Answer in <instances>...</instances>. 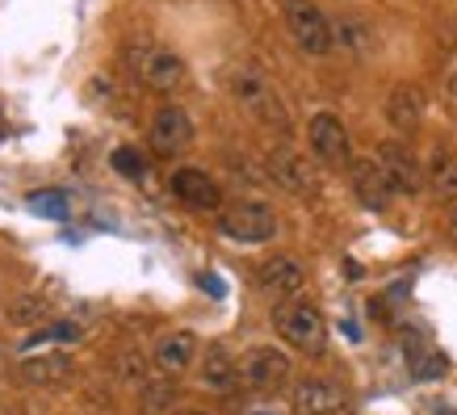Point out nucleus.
<instances>
[{
  "mask_svg": "<svg viewBox=\"0 0 457 415\" xmlns=\"http://www.w3.org/2000/svg\"><path fill=\"white\" fill-rule=\"evenodd\" d=\"M122 63L130 71V80L152 88V93H172V88L189 80L185 59L172 46H160V42H130L122 51Z\"/></svg>",
  "mask_w": 457,
  "mask_h": 415,
  "instance_id": "nucleus-1",
  "label": "nucleus"
},
{
  "mask_svg": "<svg viewBox=\"0 0 457 415\" xmlns=\"http://www.w3.org/2000/svg\"><path fill=\"white\" fill-rule=\"evenodd\" d=\"M231 97H236L261 126L281 130V135L290 130V110H286V101H281V93L273 88V80L261 76L256 68H236L231 71Z\"/></svg>",
  "mask_w": 457,
  "mask_h": 415,
  "instance_id": "nucleus-2",
  "label": "nucleus"
},
{
  "mask_svg": "<svg viewBox=\"0 0 457 415\" xmlns=\"http://www.w3.org/2000/svg\"><path fill=\"white\" fill-rule=\"evenodd\" d=\"M281 21H286V29H290V38L298 42L303 55H332L336 29L315 0H281Z\"/></svg>",
  "mask_w": 457,
  "mask_h": 415,
  "instance_id": "nucleus-3",
  "label": "nucleus"
},
{
  "mask_svg": "<svg viewBox=\"0 0 457 415\" xmlns=\"http://www.w3.org/2000/svg\"><path fill=\"white\" fill-rule=\"evenodd\" d=\"M273 328L286 344H294L298 353H323L328 348V323L319 315V306L294 298V303H278L273 306Z\"/></svg>",
  "mask_w": 457,
  "mask_h": 415,
  "instance_id": "nucleus-4",
  "label": "nucleus"
},
{
  "mask_svg": "<svg viewBox=\"0 0 457 415\" xmlns=\"http://www.w3.org/2000/svg\"><path fill=\"white\" fill-rule=\"evenodd\" d=\"M219 231L236 244H269L278 236V214L264 202H236V206L219 210Z\"/></svg>",
  "mask_w": 457,
  "mask_h": 415,
  "instance_id": "nucleus-5",
  "label": "nucleus"
},
{
  "mask_svg": "<svg viewBox=\"0 0 457 415\" xmlns=\"http://www.w3.org/2000/svg\"><path fill=\"white\" fill-rule=\"evenodd\" d=\"M306 143H311V155H315L319 164H328V168L353 164V143H348V130L336 113H328V110L315 113L306 122Z\"/></svg>",
  "mask_w": 457,
  "mask_h": 415,
  "instance_id": "nucleus-6",
  "label": "nucleus"
},
{
  "mask_svg": "<svg viewBox=\"0 0 457 415\" xmlns=\"http://www.w3.org/2000/svg\"><path fill=\"white\" fill-rule=\"evenodd\" d=\"M294 415H348L353 403H348V390L340 382H328V378H303L290 394Z\"/></svg>",
  "mask_w": 457,
  "mask_h": 415,
  "instance_id": "nucleus-7",
  "label": "nucleus"
},
{
  "mask_svg": "<svg viewBox=\"0 0 457 415\" xmlns=\"http://www.w3.org/2000/svg\"><path fill=\"white\" fill-rule=\"evenodd\" d=\"M264 168H269L273 185H281L286 194H294V197H315L319 194L315 164H311L306 155L290 152V147H273V152H269V160H264Z\"/></svg>",
  "mask_w": 457,
  "mask_h": 415,
  "instance_id": "nucleus-8",
  "label": "nucleus"
},
{
  "mask_svg": "<svg viewBox=\"0 0 457 415\" xmlns=\"http://www.w3.org/2000/svg\"><path fill=\"white\" fill-rule=\"evenodd\" d=\"M374 160L382 164V172H386L395 194L416 197L420 189H424V168H420V160L411 155V147H403V143H378Z\"/></svg>",
  "mask_w": 457,
  "mask_h": 415,
  "instance_id": "nucleus-9",
  "label": "nucleus"
},
{
  "mask_svg": "<svg viewBox=\"0 0 457 415\" xmlns=\"http://www.w3.org/2000/svg\"><path fill=\"white\" fill-rule=\"evenodd\" d=\"M244 382H248L252 390H281L286 382H290V357L281 353V348L273 344H261V348H252L248 361H244Z\"/></svg>",
  "mask_w": 457,
  "mask_h": 415,
  "instance_id": "nucleus-10",
  "label": "nucleus"
},
{
  "mask_svg": "<svg viewBox=\"0 0 457 415\" xmlns=\"http://www.w3.org/2000/svg\"><path fill=\"white\" fill-rule=\"evenodd\" d=\"M256 286H261L269 298H278V303H294L298 290L306 286V273L294 256H269V261L256 269Z\"/></svg>",
  "mask_w": 457,
  "mask_h": 415,
  "instance_id": "nucleus-11",
  "label": "nucleus"
},
{
  "mask_svg": "<svg viewBox=\"0 0 457 415\" xmlns=\"http://www.w3.org/2000/svg\"><path fill=\"white\" fill-rule=\"evenodd\" d=\"M168 189L177 202H185L189 210H219L222 206V189L219 180L202 172V168H177L172 180H168Z\"/></svg>",
  "mask_w": 457,
  "mask_h": 415,
  "instance_id": "nucleus-12",
  "label": "nucleus"
},
{
  "mask_svg": "<svg viewBox=\"0 0 457 415\" xmlns=\"http://www.w3.org/2000/svg\"><path fill=\"white\" fill-rule=\"evenodd\" d=\"M189 143H194V118L180 105H164L152 118V147L160 155H180Z\"/></svg>",
  "mask_w": 457,
  "mask_h": 415,
  "instance_id": "nucleus-13",
  "label": "nucleus"
},
{
  "mask_svg": "<svg viewBox=\"0 0 457 415\" xmlns=\"http://www.w3.org/2000/svg\"><path fill=\"white\" fill-rule=\"evenodd\" d=\"M348 177H353V194H357V202L365 210H386L390 206L395 189H390V180H386V172H382L378 160H353V164H348Z\"/></svg>",
  "mask_w": 457,
  "mask_h": 415,
  "instance_id": "nucleus-14",
  "label": "nucleus"
},
{
  "mask_svg": "<svg viewBox=\"0 0 457 415\" xmlns=\"http://www.w3.org/2000/svg\"><path fill=\"white\" fill-rule=\"evenodd\" d=\"M202 357V344H197L194 332H168L160 336V344H155L152 361L160 365V374L164 378H177L185 369H194V361Z\"/></svg>",
  "mask_w": 457,
  "mask_h": 415,
  "instance_id": "nucleus-15",
  "label": "nucleus"
},
{
  "mask_svg": "<svg viewBox=\"0 0 457 415\" xmlns=\"http://www.w3.org/2000/svg\"><path fill=\"white\" fill-rule=\"evenodd\" d=\"M17 374H21V382H29V386H63V382H71V374H76V361H71L68 353H38V357H21Z\"/></svg>",
  "mask_w": 457,
  "mask_h": 415,
  "instance_id": "nucleus-16",
  "label": "nucleus"
},
{
  "mask_svg": "<svg viewBox=\"0 0 457 415\" xmlns=\"http://www.w3.org/2000/svg\"><path fill=\"white\" fill-rule=\"evenodd\" d=\"M386 122L403 135H411L420 122H424V93L416 84H395L386 97Z\"/></svg>",
  "mask_w": 457,
  "mask_h": 415,
  "instance_id": "nucleus-17",
  "label": "nucleus"
},
{
  "mask_svg": "<svg viewBox=\"0 0 457 415\" xmlns=\"http://www.w3.org/2000/svg\"><path fill=\"white\" fill-rule=\"evenodd\" d=\"M424 185L432 189L436 202H453L457 206V155L449 147H436L428 155V168H424Z\"/></svg>",
  "mask_w": 457,
  "mask_h": 415,
  "instance_id": "nucleus-18",
  "label": "nucleus"
},
{
  "mask_svg": "<svg viewBox=\"0 0 457 415\" xmlns=\"http://www.w3.org/2000/svg\"><path fill=\"white\" fill-rule=\"evenodd\" d=\"M403 353H407V369H411L416 382H432V378H441L445 369H449L445 353H436V348H432L424 336H416V332L403 340Z\"/></svg>",
  "mask_w": 457,
  "mask_h": 415,
  "instance_id": "nucleus-19",
  "label": "nucleus"
},
{
  "mask_svg": "<svg viewBox=\"0 0 457 415\" xmlns=\"http://www.w3.org/2000/svg\"><path fill=\"white\" fill-rule=\"evenodd\" d=\"M239 382V365L227 357V348L210 344L206 357H202V386L206 390H219V394H231Z\"/></svg>",
  "mask_w": 457,
  "mask_h": 415,
  "instance_id": "nucleus-20",
  "label": "nucleus"
},
{
  "mask_svg": "<svg viewBox=\"0 0 457 415\" xmlns=\"http://www.w3.org/2000/svg\"><path fill=\"white\" fill-rule=\"evenodd\" d=\"M80 336H84V328L76 319H51L46 328H34V332L21 340V353H34V348L55 344V340H80Z\"/></svg>",
  "mask_w": 457,
  "mask_h": 415,
  "instance_id": "nucleus-21",
  "label": "nucleus"
},
{
  "mask_svg": "<svg viewBox=\"0 0 457 415\" xmlns=\"http://www.w3.org/2000/svg\"><path fill=\"white\" fill-rule=\"evenodd\" d=\"M46 315H51V298H42V294H17L9 303V323L17 328H38L46 323Z\"/></svg>",
  "mask_w": 457,
  "mask_h": 415,
  "instance_id": "nucleus-22",
  "label": "nucleus"
},
{
  "mask_svg": "<svg viewBox=\"0 0 457 415\" xmlns=\"http://www.w3.org/2000/svg\"><path fill=\"white\" fill-rule=\"evenodd\" d=\"M177 399V386H172V378H155V382H143L139 390V411L143 415H160L172 407Z\"/></svg>",
  "mask_w": 457,
  "mask_h": 415,
  "instance_id": "nucleus-23",
  "label": "nucleus"
},
{
  "mask_svg": "<svg viewBox=\"0 0 457 415\" xmlns=\"http://www.w3.org/2000/svg\"><path fill=\"white\" fill-rule=\"evenodd\" d=\"M26 206L34 210V214H46V219H55V222L68 219V194H63V189H38V194H29Z\"/></svg>",
  "mask_w": 457,
  "mask_h": 415,
  "instance_id": "nucleus-24",
  "label": "nucleus"
},
{
  "mask_svg": "<svg viewBox=\"0 0 457 415\" xmlns=\"http://www.w3.org/2000/svg\"><path fill=\"white\" fill-rule=\"evenodd\" d=\"M110 164L122 172V177H130V180H139L143 172H147V160H143L135 147H118V152L110 155Z\"/></svg>",
  "mask_w": 457,
  "mask_h": 415,
  "instance_id": "nucleus-25",
  "label": "nucleus"
},
{
  "mask_svg": "<svg viewBox=\"0 0 457 415\" xmlns=\"http://www.w3.org/2000/svg\"><path fill=\"white\" fill-rule=\"evenodd\" d=\"M118 374L130 378V382H143V374H147V361H143V353H122V357H118Z\"/></svg>",
  "mask_w": 457,
  "mask_h": 415,
  "instance_id": "nucleus-26",
  "label": "nucleus"
},
{
  "mask_svg": "<svg viewBox=\"0 0 457 415\" xmlns=\"http://www.w3.org/2000/svg\"><path fill=\"white\" fill-rule=\"evenodd\" d=\"M202 286H206L214 298H222V281H219V277H202Z\"/></svg>",
  "mask_w": 457,
  "mask_h": 415,
  "instance_id": "nucleus-27",
  "label": "nucleus"
},
{
  "mask_svg": "<svg viewBox=\"0 0 457 415\" xmlns=\"http://www.w3.org/2000/svg\"><path fill=\"white\" fill-rule=\"evenodd\" d=\"M449 236H453V239H457V206H453V210H449Z\"/></svg>",
  "mask_w": 457,
  "mask_h": 415,
  "instance_id": "nucleus-28",
  "label": "nucleus"
},
{
  "mask_svg": "<svg viewBox=\"0 0 457 415\" xmlns=\"http://www.w3.org/2000/svg\"><path fill=\"white\" fill-rule=\"evenodd\" d=\"M177 415H206V411H197V407H185V411H177Z\"/></svg>",
  "mask_w": 457,
  "mask_h": 415,
  "instance_id": "nucleus-29",
  "label": "nucleus"
},
{
  "mask_svg": "<svg viewBox=\"0 0 457 415\" xmlns=\"http://www.w3.org/2000/svg\"><path fill=\"white\" fill-rule=\"evenodd\" d=\"M449 93H453V97H457V76H453V80H449Z\"/></svg>",
  "mask_w": 457,
  "mask_h": 415,
  "instance_id": "nucleus-30",
  "label": "nucleus"
},
{
  "mask_svg": "<svg viewBox=\"0 0 457 415\" xmlns=\"http://www.w3.org/2000/svg\"><path fill=\"white\" fill-rule=\"evenodd\" d=\"M436 415H453V411H436Z\"/></svg>",
  "mask_w": 457,
  "mask_h": 415,
  "instance_id": "nucleus-31",
  "label": "nucleus"
}]
</instances>
